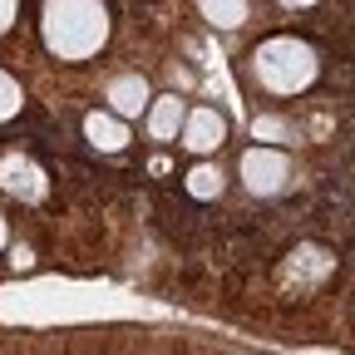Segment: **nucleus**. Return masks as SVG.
Masks as SVG:
<instances>
[{
	"instance_id": "f257e3e1",
	"label": "nucleus",
	"mask_w": 355,
	"mask_h": 355,
	"mask_svg": "<svg viewBox=\"0 0 355 355\" xmlns=\"http://www.w3.org/2000/svg\"><path fill=\"white\" fill-rule=\"evenodd\" d=\"M109 40V15L99 0H50L44 6V44L55 60H89Z\"/></svg>"
},
{
	"instance_id": "f03ea898",
	"label": "nucleus",
	"mask_w": 355,
	"mask_h": 355,
	"mask_svg": "<svg viewBox=\"0 0 355 355\" xmlns=\"http://www.w3.org/2000/svg\"><path fill=\"white\" fill-rule=\"evenodd\" d=\"M252 74L266 94H301L316 79V55H311V44L277 35V40H261L252 50Z\"/></svg>"
},
{
	"instance_id": "7ed1b4c3",
	"label": "nucleus",
	"mask_w": 355,
	"mask_h": 355,
	"mask_svg": "<svg viewBox=\"0 0 355 355\" xmlns=\"http://www.w3.org/2000/svg\"><path fill=\"white\" fill-rule=\"evenodd\" d=\"M286 173H291V163H286V153H277V148H247L242 153V178H247V188L252 193H277L282 183H286Z\"/></svg>"
},
{
	"instance_id": "20e7f679",
	"label": "nucleus",
	"mask_w": 355,
	"mask_h": 355,
	"mask_svg": "<svg viewBox=\"0 0 355 355\" xmlns=\"http://www.w3.org/2000/svg\"><path fill=\"white\" fill-rule=\"evenodd\" d=\"M222 139H227V119H222L217 109H193L183 114V144L193 153H212L222 148Z\"/></svg>"
},
{
	"instance_id": "39448f33",
	"label": "nucleus",
	"mask_w": 355,
	"mask_h": 355,
	"mask_svg": "<svg viewBox=\"0 0 355 355\" xmlns=\"http://www.w3.org/2000/svg\"><path fill=\"white\" fill-rule=\"evenodd\" d=\"M0 183H6L10 193H20V198H40L44 193V173L30 163V158H6V163H0Z\"/></svg>"
},
{
	"instance_id": "423d86ee",
	"label": "nucleus",
	"mask_w": 355,
	"mask_h": 355,
	"mask_svg": "<svg viewBox=\"0 0 355 355\" xmlns=\"http://www.w3.org/2000/svg\"><path fill=\"white\" fill-rule=\"evenodd\" d=\"M109 104H114V114H119V119H133V114L148 104V84H144L139 74L114 79V84H109Z\"/></svg>"
},
{
	"instance_id": "0eeeda50",
	"label": "nucleus",
	"mask_w": 355,
	"mask_h": 355,
	"mask_svg": "<svg viewBox=\"0 0 355 355\" xmlns=\"http://www.w3.org/2000/svg\"><path fill=\"white\" fill-rule=\"evenodd\" d=\"M178 128H183V99H178V94H163V99L153 104V114H148V133H153L158 144H173Z\"/></svg>"
},
{
	"instance_id": "6e6552de",
	"label": "nucleus",
	"mask_w": 355,
	"mask_h": 355,
	"mask_svg": "<svg viewBox=\"0 0 355 355\" xmlns=\"http://www.w3.org/2000/svg\"><path fill=\"white\" fill-rule=\"evenodd\" d=\"M84 133H89V144L104 148V153H114V148L128 144V128H123L114 114H89V119H84Z\"/></svg>"
},
{
	"instance_id": "1a4fd4ad",
	"label": "nucleus",
	"mask_w": 355,
	"mask_h": 355,
	"mask_svg": "<svg viewBox=\"0 0 355 355\" xmlns=\"http://www.w3.org/2000/svg\"><path fill=\"white\" fill-rule=\"evenodd\" d=\"M198 10H202V20H212L222 30H237L247 20V0H198Z\"/></svg>"
},
{
	"instance_id": "9d476101",
	"label": "nucleus",
	"mask_w": 355,
	"mask_h": 355,
	"mask_svg": "<svg viewBox=\"0 0 355 355\" xmlns=\"http://www.w3.org/2000/svg\"><path fill=\"white\" fill-rule=\"evenodd\" d=\"M188 193L193 198H217L222 193V173L217 168H193L188 173Z\"/></svg>"
},
{
	"instance_id": "9b49d317",
	"label": "nucleus",
	"mask_w": 355,
	"mask_h": 355,
	"mask_svg": "<svg viewBox=\"0 0 355 355\" xmlns=\"http://www.w3.org/2000/svg\"><path fill=\"white\" fill-rule=\"evenodd\" d=\"M20 114V84L0 69V119H15Z\"/></svg>"
},
{
	"instance_id": "f8f14e48",
	"label": "nucleus",
	"mask_w": 355,
	"mask_h": 355,
	"mask_svg": "<svg viewBox=\"0 0 355 355\" xmlns=\"http://www.w3.org/2000/svg\"><path fill=\"white\" fill-rule=\"evenodd\" d=\"M10 20H15V0H0V30H10Z\"/></svg>"
},
{
	"instance_id": "ddd939ff",
	"label": "nucleus",
	"mask_w": 355,
	"mask_h": 355,
	"mask_svg": "<svg viewBox=\"0 0 355 355\" xmlns=\"http://www.w3.org/2000/svg\"><path fill=\"white\" fill-rule=\"evenodd\" d=\"M282 6H316V0H282Z\"/></svg>"
},
{
	"instance_id": "4468645a",
	"label": "nucleus",
	"mask_w": 355,
	"mask_h": 355,
	"mask_svg": "<svg viewBox=\"0 0 355 355\" xmlns=\"http://www.w3.org/2000/svg\"><path fill=\"white\" fill-rule=\"evenodd\" d=\"M0 247H6V222H0Z\"/></svg>"
}]
</instances>
